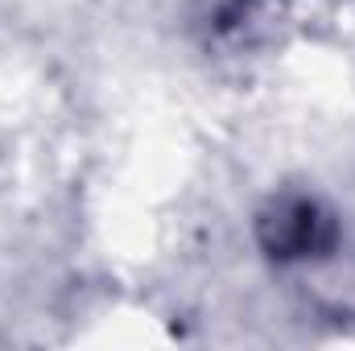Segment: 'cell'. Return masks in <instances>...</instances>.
Wrapping results in <instances>:
<instances>
[{
    "label": "cell",
    "mask_w": 355,
    "mask_h": 351,
    "mask_svg": "<svg viewBox=\"0 0 355 351\" xmlns=\"http://www.w3.org/2000/svg\"><path fill=\"white\" fill-rule=\"evenodd\" d=\"M265 228L272 232L268 236V248L281 252V257H310L318 248H327L331 240V228L322 219V211L314 203H281L272 215L265 219Z\"/></svg>",
    "instance_id": "1"
}]
</instances>
